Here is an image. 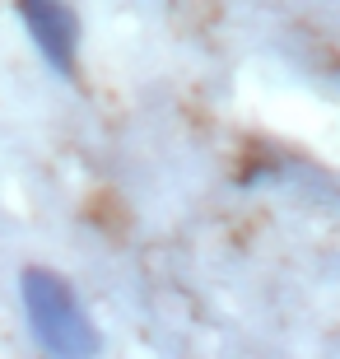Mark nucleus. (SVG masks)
I'll return each instance as SVG.
<instances>
[{
  "label": "nucleus",
  "mask_w": 340,
  "mask_h": 359,
  "mask_svg": "<svg viewBox=\"0 0 340 359\" xmlns=\"http://www.w3.org/2000/svg\"><path fill=\"white\" fill-rule=\"evenodd\" d=\"M19 294H24V313H28V327L38 336V346L47 355H61V359H84V355H98V332H93V318L84 313L79 294L70 290L66 280L56 271H24L19 280Z\"/></svg>",
  "instance_id": "1"
},
{
  "label": "nucleus",
  "mask_w": 340,
  "mask_h": 359,
  "mask_svg": "<svg viewBox=\"0 0 340 359\" xmlns=\"http://www.w3.org/2000/svg\"><path fill=\"white\" fill-rule=\"evenodd\" d=\"M19 14H24L28 33L38 42V52L47 56V66L70 75L75 70V42H79V28H75V14L66 10V0H19Z\"/></svg>",
  "instance_id": "2"
}]
</instances>
